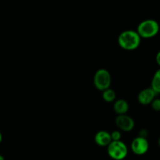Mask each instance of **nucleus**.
Returning <instances> with one entry per match:
<instances>
[{
  "mask_svg": "<svg viewBox=\"0 0 160 160\" xmlns=\"http://www.w3.org/2000/svg\"><path fill=\"white\" fill-rule=\"evenodd\" d=\"M142 38L137 31L133 30L124 31L119 35V45L127 51H133L137 49L141 44Z\"/></svg>",
  "mask_w": 160,
  "mask_h": 160,
  "instance_id": "nucleus-1",
  "label": "nucleus"
},
{
  "mask_svg": "<svg viewBox=\"0 0 160 160\" xmlns=\"http://www.w3.org/2000/svg\"><path fill=\"white\" fill-rule=\"evenodd\" d=\"M159 31V24L152 19L143 20L138 26L137 32L141 38H152L158 34Z\"/></svg>",
  "mask_w": 160,
  "mask_h": 160,
  "instance_id": "nucleus-2",
  "label": "nucleus"
},
{
  "mask_svg": "<svg viewBox=\"0 0 160 160\" xmlns=\"http://www.w3.org/2000/svg\"><path fill=\"white\" fill-rule=\"evenodd\" d=\"M107 147L108 155L112 159L122 160L125 159L128 156V147L121 141L111 142V143Z\"/></svg>",
  "mask_w": 160,
  "mask_h": 160,
  "instance_id": "nucleus-3",
  "label": "nucleus"
},
{
  "mask_svg": "<svg viewBox=\"0 0 160 160\" xmlns=\"http://www.w3.org/2000/svg\"><path fill=\"white\" fill-rule=\"evenodd\" d=\"M94 84L101 92L109 88L111 85V75L109 72L106 69L97 70L94 76Z\"/></svg>",
  "mask_w": 160,
  "mask_h": 160,
  "instance_id": "nucleus-4",
  "label": "nucleus"
},
{
  "mask_svg": "<svg viewBox=\"0 0 160 160\" xmlns=\"http://www.w3.org/2000/svg\"><path fill=\"white\" fill-rule=\"evenodd\" d=\"M131 150L134 154L138 156H142L148 151L149 144L146 138L138 137L134 138L131 142Z\"/></svg>",
  "mask_w": 160,
  "mask_h": 160,
  "instance_id": "nucleus-5",
  "label": "nucleus"
},
{
  "mask_svg": "<svg viewBox=\"0 0 160 160\" xmlns=\"http://www.w3.org/2000/svg\"><path fill=\"white\" fill-rule=\"evenodd\" d=\"M116 125L117 128L124 132L131 131L134 128V121L131 117L127 114L124 115H118L116 118Z\"/></svg>",
  "mask_w": 160,
  "mask_h": 160,
  "instance_id": "nucleus-6",
  "label": "nucleus"
},
{
  "mask_svg": "<svg viewBox=\"0 0 160 160\" xmlns=\"http://www.w3.org/2000/svg\"><path fill=\"white\" fill-rule=\"evenodd\" d=\"M156 95L157 94L152 88H148L141 91L140 93L138 95V100L140 104L146 106V105L151 104L152 102L156 98Z\"/></svg>",
  "mask_w": 160,
  "mask_h": 160,
  "instance_id": "nucleus-7",
  "label": "nucleus"
},
{
  "mask_svg": "<svg viewBox=\"0 0 160 160\" xmlns=\"http://www.w3.org/2000/svg\"><path fill=\"white\" fill-rule=\"evenodd\" d=\"M95 142L101 147L108 146L112 142L110 134L106 131H98L95 136Z\"/></svg>",
  "mask_w": 160,
  "mask_h": 160,
  "instance_id": "nucleus-8",
  "label": "nucleus"
},
{
  "mask_svg": "<svg viewBox=\"0 0 160 160\" xmlns=\"http://www.w3.org/2000/svg\"><path fill=\"white\" fill-rule=\"evenodd\" d=\"M113 109L116 113L118 115H124V114H127L128 109H129V105L126 100L118 99L117 101H116Z\"/></svg>",
  "mask_w": 160,
  "mask_h": 160,
  "instance_id": "nucleus-9",
  "label": "nucleus"
},
{
  "mask_svg": "<svg viewBox=\"0 0 160 160\" xmlns=\"http://www.w3.org/2000/svg\"><path fill=\"white\" fill-rule=\"evenodd\" d=\"M151 88L156 94H160V69L155 73L152 80Z\"/></svg>",
  "mask_w": 160,
  "mask_h": 160,
  "instance_id": "nucleus-10",
  "label": "nucleus"
},
{
  "mask_svg": "<svg viewBox=\"0 0 160 160\" xmlns=\"http://www.w3.org/2000/svg\"><path fill=\"white\" fill-rule=\"evenodd\" d=\"M116 92L110 88L102 92V98L106 102H112L116 99Z\"/></svg>",
  "mask_w": 160,
  "mask_h": 160,
  "instance_id": "nucleus-11",
  "label": "nucleus"
},
{
  "mask_svg": "<svg viewBox=\"0 0 160 160\" xmlns=\"http://www.w3.org/2000/svg\"><path fill=\"white\" fill-rule=\"evenodd\" d=\"M151 106L153 110L156 111V112H159L160 111V98H156L151 103Z\"/></svg>",
  "mask_w": 160,
  "mask_h": 160,
  "instance_id": "nucleus-12",
  "label": "nucleus"
},
{
  "mask_svg": "<svg viewBox=\"0 0 160 160\" xmlns=\"http://www.w3.org/2000/svg\"><path fill=\"white\" fill-rule=\"evenodd\" d=\"M112 142H116V141H120L121 138V133L119 131H114L110 134Z\"/></svg>",
  "mask_w": 160,
  "mask_h": 160,
  "instance_id": "nucleus-13",
  "label": "nucleus"
},
{
  "mask_svg": "<svg viewBox=\"0 0 160 160\" xmlns=\"http://www.w3.org/2000/svg\"><path fill=\"white\" fill-rule=\"evenodd\" d=\"M156 62H157L158 65H159L160 67V51L157 53V55H156Z\"/></svg>",
  "mask_w": 160,
  "mask_h": 160,
  "instance_id": "nucleus-14",
  "label": "nucleus"
},
{
  "mask_svg": "<svg viewBox=\"0 0 160 160\" xmlns=\"http://www.w3.org/2000/svg\"><path fill=\"white\" fill-rule=\"evenodd\" d=\"M2 141V133L1 131H0V144H1Z\"/></svg>",
  "mask_w": 160,
  "mask_h": 160,
  "instance_id": "nucleus-15",
  "label": "nucleus"
},
{
  "mask_svg": "<svg viewBox=\"0 0 160 160\" xmlns=\"http://www.w3.org/2000/svg\"><path fill=\"white\" fill-rule=\"evenodd\" d=\"M0 160H5L4 157H3V156H2V155H0Z\"/></svg>",
  "mask_w": 160,
  "mask_h": 160,
  "instance_id": "nucleus-16",
  "label": "nucleus"
},
{
  "mask_svg": "<svg viewBox=\"0 0 160 160\" xmlns=\"http://www.w3.org/2000/svg\"><path fill=\"white\" fill-rule=\"evenodd\" d=\"M158 145H159V146L160 147V138H159V140H158Z\"/></svg>",
  "mask_w": 160,
  "mask_h": 160,
  "instance_id": "nucleus-17",
  "label": "nucleus"
}]
</instances>
